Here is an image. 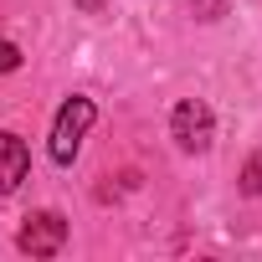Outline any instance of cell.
Masks as SVG:
<instances>
[{
  "label": "cell",
  "instance_id": "obj_4",
  "mask_svg": "<svg viewBox=\"0 0 262 262\" xmlns=\"http://www.w3.org/2000/svg\"><path fill=\"white\" fill-rule=\"evenodd\" d=\"M26 170H31L26 139H16V134H6V128H0V195H11V190L26 180Z\"/></svg>",
  "mask_w": 262,
  "mask_h": 262
},
{
  "label": "cell",
  "instance_id": "obj_6",
  "mask_svg": "<svg viewBox=\"0 0 262 262\" xmlns=\"http://www.w3.org/2000/svg\"><path fill=\"white\" fill-rule=\"evenodd\" d=\"M16 67H21V47H16V41H0V77L16 72Z\"/></svg>",
  "mask_w": 262,
  "mask_h": 262
},
{
  "label": "cell",
  "instance_id": "obj_7",
  "mask_svg": "<svg viewBox=\"0 0 262 262\" xmlns=\"http://www.w3.org/2000/svg\"><path fill=\"white\" fill-rule=\"evenodd\" d=\"M195 11H206V21H211V16L221 11V0H195Z\"/></svg>",
  "mask_w": 262,
  "mask_h": 262
},
{
  "label": "cell",
  "instance_id": "obj_3",
  "mask_svg": "<svg viewBox=\"0 0 262 262\" xmlns=\"http://www.w3.org/2000/svg\"><path fill=\"white\" fill-rule=\"evenodd\" d=\"M16 247L26 257H57L67 247V216L62 211H31L26 226H21V236H16Z\"/></svg>",
  "mask_w": 262,
  "mask_h": 262
},
{
  "label": "cell",
  "instance_id": "obj_1",
  "mask_svg": "<svg viewBox=\"0 0 262 262\" xmlns=\"http://www.w3.org/2000/svg\"><path fill=\"white\" fill-rule=\"evenodd\" d=\"M93 118H98L93 98H67V103H62V113H57V123H52V144H47L57 165H72V160H77V149H82V139H88Z\"/></svg>",
  "mask_w": 262,
  "mask_h": 262
},
{
  "label": "cell",
  "instance_id": "obj_5",
  "mask_svg": "<svg viewBox=\"0 0 262 262\" xmlns=\"http://www.w3.org/2000/svg\"><path fill=\"white\" fill-rule=\"evenodd\" d=\"M242 195H262V149L242 165Z\"/></svg>",
  "mask_w": 262,
  "mask_h": 262
},
{
  "label": "cell",
  "instance_id": "obj_2",
  "mask_svg": "<svg viewBox=\"0 0 262 262\" xmlns=\"http://www.w3.org/2000/svg\"><path fill=\"white\" fill-rule=\"evenodd\" d=\"M170 134H175V144H180L185 155H201V149H211V139H216V113H211L201 98H185V103H175V113H170Z\"/></svg>",
  "mask_w": 262,
  "mask_h": 262
}]
</instances>
